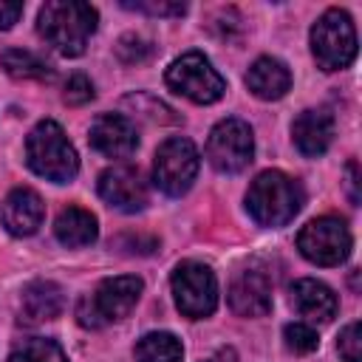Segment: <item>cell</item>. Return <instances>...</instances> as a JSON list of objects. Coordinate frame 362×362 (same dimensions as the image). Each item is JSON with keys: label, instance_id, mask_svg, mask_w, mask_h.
Returning a JSON list of instances; mask_svg holds the SVG:
<instances>
[{"label": "cell", "instance_id": "obj_1", "mask_svg": "<svg viewBox=\"0 0 362 362\" xmlns=\"http://www.w3.org/2000/svg\"><path fill=\"white\" fill-rule=\"evenodd\" d=\"M96 8L79 0H48L37 14L40 37L62 57H79L96 31Z\"/></svg>", "mask_w": 362, "mask_h": 362}, {"label": "cell", "instance_id": "obj_2", "mask_svg": "<svg viewBox=\"0 0 362 362\" xmlns=\"http://www.w3.org/2000/svg\"><path fill=\"white\" fill-rule=\"evenodd\" d=\"M303 187L280 170L260 173L246 192V209L260 226H286L303 206Z\"/></svg>", "mask_w": 362, "mask_h": 362}, {"label": "cell", "instance_id": "obj_3", "mask_svg": "<svg viewBox=\"0 0 362 362\" xmlns=\"http://www.w3.org/2000/svg\"><path fill=\"white\" fill-rule=\"evenodd\" d=\"M25 161L37 175H42V178H48L54 184H68L79 173L76 150L68 141L65 130L54 119L40 122L28 133V139H25Z\"/></svg>", "mask_w": 362, "mask_h": 362}, {"label": "cell", "instance_id": "obj_4", "mask_svg": "<svg viewBox=\"0 0 362 362\" xmlns=\"http://www.w3.org/2000/svg\"><path fill=\"white\" fill-rule=\"evenodd\" d=\"M141 277L136 274H122V277H107L96 286V291L90 297H82L79 305H76V317H79V325L85 328H102L107 322H116V320H124L139 297H141Z\"/></svg>", "mask_w": 362, "mask_h": 362}, {"label": "cell", "instance_id": "obj_5", "mask_svg": "<svg viewBox=\"0 0 362 362\" xmlns=\"http://www.w3.org/2000/svg\"><path fill=\"white\" fill-rule=\"evenodd\" d=\"M311 51L322 71H342L356 57L354 20L342 8H328L311 28Z\"/></svg>", "mask_w": 362, "mask_h": 362}, {"label": "cell", "instance_id": "obj_6", "mask_svg": "<svg viewBox=\"0 0 362 362\" xmlns=\"http://www.w3.org/2000/svg\"><path fill=\"white\" fill-rule=\"evenodd\" d=\"M164 79H167V85H170L175 93L187 96V99L195 102V105H212V102H218V99L223 96V90H226L223 76H221V74L212 68V62H209L204 54H198V51H189V54L178 57V59L167 68Z\"/></svg>", "mask_w": 362, "mask_h": 362}, {"label": "cell", "instance_id": "obj_7", "mask_svg": "<svg viewBox=\"0 0 362 362\" xmlns=\"http://www.w3.org/2000/svg\"><path fill=\"white\" fill-rule=\"evenodd\" d=\"M170 283H173L175 305L184 317L201 320L218 308V280L209 266L198 260H184L175 266Z\"/></svg>", "mask_w": 362, "mask_h": 362}, {"label": "cell", "instance_id": "obj_8", "mask_svg": "<svg viewBox=\"0 0 362 362\" xmlns=\"http://www.w3.org/2000/svg\"><path fill=\"white\" fill-rule=\"evenodd\" d=\"M198 167H201V156H198L195 144L184 136H173L156 150L153 181L161 192L178 198L192 187Z\"/></svg>", "mask_w": 362, "mask_h": 362}, {"label": "cell", "instance_id": "obj_9", "mask_svg": "<svg viewBox=\"0 0 362 362\" xmlns=\"http://www.w3.org/2000/svg\"><path fill=\"white\" fill-rule=\"evenodd\" d=\"M351 229L342 218H314L297 235V249L317 266H339L351 255Z\"/></svg>", "mask_w": 362, "mask_h": 362}, {"label": "cell", "instance_id": "obj_10", "mask_svg": "<svg viewBox=\"0 0 362 362\" xmlns=\"http://www.w3.org/2000/svg\"><path fill=\"white\" fill-rule=\"evenodd\" d=\"M255 153L252 127L243 119H221L206 141V158L218 173H240Z\"/></svg>", "mask_w": 362, "mask_h": 362}, {"label": "cell", "instance_id": "obj_11", "mask_svg": "<svg viewBox=\"0 0 362 362\" xmlns=\"http://www.w3.org/2000/svg\"><path fill=\"white\" fill-rule=\"evenodd\" d=\"M99 195L122 212H139L150 201V189H147V181H144L141 170L130 167V164L107 167L99 175Z\"/></svg>", "mask_w": 362, "mask_h": 362}, {"label": "cell", "instance_id": "obj_12", "mask_svg": "<svg viewBox=\"0 0 362 362\" xmlns=\"http://www.w3.org/2000/svg\"><path fill=\"white\" fill-rule=\"evenodd\" d=\"M88 141L93 150H99L107 158H127L139 147L136 124L124 113H102L93 119Z\"/></svg>", "mask_w": 362, "mask_h": 362}, {"label": "cell", "instance_id": "obj_13", "mask_svg": "<svg viewBox=\"0 0 362 362\" xmlns=\"http://www.w3.org/2000/svg\"><path fill=\"white\" fill-rule=\"evenodd\" d=\"M42 218H45V204H42V198H40L34 189H28V187L11 189V192L6 195V201H3V206H0V221H3V226H6L11 235H17V238L34 235V232L40 229Z\"/></svg>", "mask_w": 362, "mask_h": 362}, {"label": "cell", "instance_id": "obj_14", "mask_svg": "<svg viewBox=\"0 0 362 362\" xmlns=\"http://www.w3.org/2000/svg\"><path fill=\"white\" fill-rule=\"evenodd\" d=\"M229 305L240 317H263L272 311V283L263 272L246 269L229 286Z\"/></svg>", "mask_w": 362, "mask_h": 362}, {"label": "cell", "instance_id": "obj_15", "mask_svg": "<svg viewBox=\"0 0 362 362\" xmlns=\"http://www.w3.org/2000/svg\"><path fill=\"white\" fill-rule=\"evenodd\" d=\"M291 136H294L297 150L305 158H317V156H322L331 147V139H334V116L325 107L303 110L294 119V124H291Z\"/></svg>", "mask_w": 362, "mask_h": 362}, {"label": "cell", "instance_id": "obj_16", "mask_svg": "<svg viewBox=\"0 0 362 362\" xmlns=\"http://www.w3.org/2000/svg\"><path fill=\"white\" fill-rule=\"evenodd\" d=\"M291 305L308 322H331L339 308L337 294L325 283L311 280V277H303L291 286Z\"/></svg>", "mask_w": 362, "mask_h": 362}, {"label": "cell", "instance_id": "obj_17", "mask_svg": "<svg viewBox=\"0 0 362 362\" xmlns=\"http://www.w3.org/2000/svg\"><path fill=\"white\" fill-rule=\"evenodd\" d=\"M246 85L257 99H280L286 96V90L291 88V74L288 68L274 59V57H260L252 62L249 74H246Z\"/></svg>", "mask_w": 362, "mask_h": 362}, {"label": "cell", "instance_id": "obj_18", "mask_svg": "<svg viewBox=\"0 0 362 362\" xmlns=\"http://www.w3.org/2000/svg\"><path fill=\"white\" fill-rule=\"evenodd\" d=\"M20 308L25 314V320L31 322H42V320H54L62 314L65 308V294L57 283L51 280H34L23 288L20 297Z\"/></svg>", "mask_w": 362, "mask_h": 362}, {"label": "cell", "instance_id": "obj_19", "mask_svg": "<svg viewBox=\"0 0 362 362\" xmlns=\"http://www.w3.org/2000/svg\"><path fill=\"white\" fill-rule=\"evenodd\" d=\"M54 235L62 246L68 249H79V246H90L99 235V226H96V215H90L88 209L82 206H68L57 215V223H54Z\"/></svg>", "mask_w": 362, "mask_h": 362}, {"label": "cell", "instance_id": "obj_20", "mask_svg": "<svg viewBox=\"0 0 362 362\" xmlns=\"http://www.w3.org/2000/svg\"><path fill=\"white\" fill-rule=\"evenodd\" d=\"M0 65L14 79H37V82L54 79V68L48 62H42L37 54L23 51V48H6L0 54Z\"/></svg>", "mask_w": 362, "mask_h": 362}, {"label": "cell", "instance_id": "obj_21", "mask_svg": "<svg viewBox=\"0 0 362 362\" xmlns=\"http://www.w3.org/2000/svg\"><path fill=\"white\" fill-rule=\"evenodd\" d=\"M181 356H184V348L178 337L167 331L144 334L136 342V362H181Z\"/></svg>", "mask_w": 362, "mask_h": 362}, {"label": "cell", "instance_id": "obj_22", "mask_svg": "<svg viewBox=\"0 0 362 362\" xmlns=\"http://www.w3.org/2000/svg\"><path fill=\"white\" fill-rule=\"evenodd\" d=\"M8 362H68L65 351L54 342V339H42V337H31V339H23Z\"/></svg>", "mask_w": 362, "mask_h": 362}, {"label": "cell", "instance_id": "obj_23", "mask_svg": "<svg viewBox=\"0 0 362 362\" xmlns=\"http://www.w3.org/2000/svg\"><path fill=\"white\" fill-rule=\"evenodd\" d=\"M283 339H286V348L291 354H311L320 345L317 331L311 325H305V322H288L283 328Z\"/></svg>", "mask_w": 362, "mask_h": 362}, {"label": "cell", "instance_id": "obj_24", "mask_svg": "<svg viewBox=\"0 0 362 362\" xmlns=\"http://www.w3.org/2000/svg\"><path fill=\"white\" fill-rule=\"evenodd\" d=\"M339 356L345 362H362V328L359 322H348L339 334Z\"/></svg>", "mask_w": 362, "mask_h": 362}, {"label": "cell", "instance_id": "obj_25", "mask_svg": "<svg viewBox=\"0 0 362 362\" xmlns=\"http://www.w3.org/2000/svg\"><path fill=\"white\" fill-rule=\"evenodd\" d=\"M62 99H65L71 107H79V105L90 102V99H93V82H90L85 74H71L68 82H65Z\"/></svg>", "mask_w": 362, "mask_h": 362}, {"label": "cell", "instance_id": "obj_26", "mask_svg": "<svg viewBox=\"0 0 362 362\" xmlns=\"http://www.w3.org/2000/svg\"><path fill=\"white\" fill-rule=\"evenodd\" d=\"M116 57H119L124 65H136V62H144V59L150 57V45H147L141 37L127 34V37L119 40V45H116Z\"/></svg>", "mask_w": 362, "mask_h": 362}, {"label": "cell", "instance_id": "obj_27", "mask_svg": "<svg viewBox=\"0 0 362 362\" xmlns=\"http://www.w3.org/2000/svg\"><path fill=\"white\" fill-rule=\"evenodd\" d=\"M122 6L153 14V17H181L187 11V3H156V0H139V3H122Z\"/></svg>", "mask_w": 362, "mask_h": 362}, {"label": "cell", "instance_id": "obj_28", "mask_svg": "<svg viewBox=\"0 0 362 362\" xmlns=\"http://www.w3.org/2000/svg\"><path fill=\"white\" fill-rule=\"evenodd\" d=\"M23 14V3H14V0H0V31L11 28Z\"/></svg>", "mask_w": 362, "mask_h": 362}, {"label": "cell", "instance_id": "obj_29", "mask_svg": "<svg viewBox=\"0 0 362 362\" xmlns=\"http://www.w3.org/2000/svg\"><path fill=\"white\" fill-rule=\"evenodd\" d=\"M359 173H356V161H348V189H351V201L356 204L359 201V189H356V184H359V178H356Z\"/></svg>", "mask_w": 362, "mask_h": 362}, {"label": "cell", "instance_id": "obj_30", "mask_svg": "<svg viewBox=\"0 0 362 362\" xmlns=\"http://www.w3.org/2000/svg\"><path fill=\"white\" fill-rule=\"evenodd\" d=\"M204 362H238V359H235V354H232V351H221L218 356H212V359H204Z\"/></svg>", "mask_w": 362, "mask_h": 362}]
</instances>
